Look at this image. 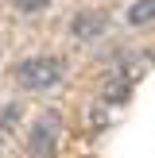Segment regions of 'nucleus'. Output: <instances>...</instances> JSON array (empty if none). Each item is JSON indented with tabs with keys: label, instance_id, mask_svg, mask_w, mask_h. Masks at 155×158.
Segmentation results:
<instances>
[{
	"label": "nucleus",
	"instance_id": "f257e3e1",
	"mask_svg": "<svg viewBox=\"0 0 155 158\" xmlns=\"http://www.w3.org/2000/svg\"><path fill=\"white\" fill-rule=\"evenodd\" d=\"M62 77V62L58 58H27L16 66V81L23 85V89H51V85H58Z\"/></svg>",
	"mask_w": 155,
	"mask_h": 158
},
{
	"label": "nucleus",
	"instance_id": "f03ea898",
	"mask_svg": "<svg viewBox=\"0 0 155 158\" xmlns=\"http://www.w3.org/2000/svg\"><path fill=\"white\" fill-rule=\"evenodd\" d=\"M58 131H62V120L54 112H43L27 135V154L31 158H54L58 154Z\"/></svg>",
	"mask_w": 155,
	"mask_h": 158
},
{
	"label": "nucleus",
	"instance_id": "7ed1b4c3",
	"mask_svg": "<svg viewBox=\"0 0 155 158\" xmlns=\"http://www.w3.org/2000/svg\"><path fill=\"white\" fill-rule=\"evenodd\" d=\"M70 27H74V35L82 39V43H93V39H101V35H105L108 15H105V12H97V8H89V12H78Z\"/></svg>",
	"mask_w": 155,
	"mask_h": 158
},
{
	"label": "nucleus",
	"instance_id": "20e7f679",
	"mask_svg": "<svg viewBox=\"0 0 155 158\" xmlns=\"http://www.w3.org/2000/svg\"><path fill=\"white\" fill-rule=\"evenodd\" d=\"M147 19H155V0H136V4L128 8V23H147Z\"/></svg>",
	"mask_w": 155,
	"mask_h": 158
},
{
	"label": "nucleus",
	"instance_id": "39448f33",
	"mask_svg": "<svg viewBox=\"0 0 155 158\" xmlns=\"http://www.w3.org/2000/svg\"><path fill=\"white\" fill-rule=\"evenodd\" d=\"M51 0H16V8L20 12H39V8H46Z\"/></svg>",
	"mask_w": 155,
	"mask_h": 158
}]
</instances>
